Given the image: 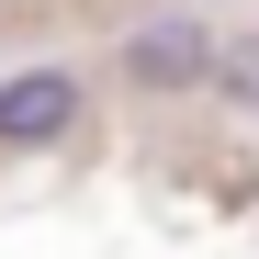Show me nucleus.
<instances>
[{
    "label": "nucleus",
    "instance_id": "1",
    "mask_svg": "<svg viewBox=\"0 0 259 259\" xmlns=\"http://www.w3.org/2000/svg\"><path fill=\"white\" fill-rule=\"evenodd\" d=\"M214 68H226V46L192 23V12H147L136 34H124V79L158 102H181V91H214Z\"/></svg>",
    "mask_w": 259,
    "mask_h": 259
},
{
    "label": "nucleus",
    "instance_id": "3",
    "mask_svg": "<svg viewBox=\"0 0 259 259\" xmlns=\"http://www.w3.org/2000/svg\"><path fill=\"white\" fill-rule=\"evenodd\" d=\"M214 91H226V102H259V34H248V46H226V68H214Z\"/></svg>",
    "mask_w": 259,
    "mask_h": 259
},
{
    "label": "nucleus",
    "instance_id": "2",
    "mask_svg": "<svg viewBox=\"0 0 259 259\" xmlns=\"http://www.w3.org/2000/svg\"><path fill=\"white\" fill-rule=\"evenodd\" d=\"M79 113H91V91H79L68 68H12V79H0V147H12V158L68 147V136H79Z\"/></svg>",
    "mask_w": 259,
    "mask_h": 259
}]
</instances>
